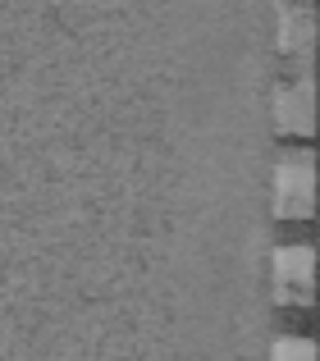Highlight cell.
<instances>
[{"label":"cell","instance_id":"cell-2","mask_svg":"<svg viewBox=\"0 0 320 361\" xmlns=\"http://www.w3.org/2000/svg\"><path fill=\"white\" fill-rule=\"evenodd\" d=\"M270 361H316V348L307 343V338H279Z\"/></svg>","mask_w":320,"mask_h":361},{"label":"cell","instance_id":"cell-1","mask_svg":"<svg viewBox=\"0 0 320 361\" xmlns=\"http://www.w3.org/2000/svg\"><path fill=\"white\" fill-rule=\"evenodd\" d=\"M275 293L284 302H307L312 298V252L293 247V252L275 256Z\"/></svg>","mask_w":320,"mask_h":361}]
</instances>
